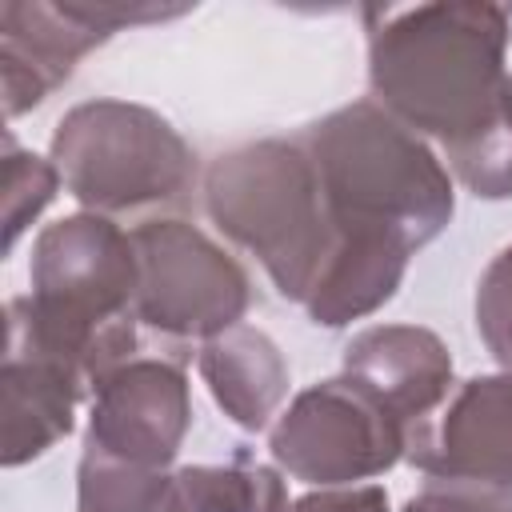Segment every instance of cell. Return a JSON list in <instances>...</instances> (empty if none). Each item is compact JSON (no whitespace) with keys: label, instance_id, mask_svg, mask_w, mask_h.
Returning a JSON list of instances; mask_svg holds the SVG:
<instances>
[{"label":"cell","instance_id":"cell-1","mask_svg":"<svg viewBox=\"0 0 512 512\" xmlns=\"http://www.w3.org/2000/svg\"><path fill=\"white\" fill-rule=\"evenodd\" d=\"M368 88L416 136L460 148L500 124L512 12L488 0L364 8Z\"/></svg>","mask_w":512,"mask_h":512},{"label":"cell","instance_id":"cell-2","mask_svg":"<svg viewBox=\"0 0 512 512\" xmlns=\"http://www.w3.org/2000/svg\"><path fill=\"white\" fill-rule=\"evenodd\" d=\"M300 140L316 164L336 236H372L416 252L452 224L448 168L376 100L328 112Z\"/></svg>","mask_w":512,"mask_h":512},{"label":"cell","instance_id":"cell-3","mask_svg":"<svg viewBox=\"0 0 512 512\" xmlns=\"http://www.w3.org/2000/svg\"><path fill=\"white\" fill-rule=\"evenodd\" d=\"M32 292L20 296L32 332L72 360L88 388L112 364L136 356L140 260L132 232L96 212L48 224L28 260Z\"/></svg>","mask_w":512,"mask_h":512},{"label":"cell","instance_id":"cell-4","mask_svg":"<svg viewBox=\"0 0 512 512\" xmlns=\"http://www.w3.org/2000/svg\"><path fill=\"white\" fill-rule=\"evenodd\" d=\"M204 208L236 248L260 260L284 300L312 296L336 248V224L304 140H256L212 160Z\"/></svg>","mask_w":512,"mask_h":512},{"label":"cell","instance_id":"cell-5","mask_svg":"<svg viewBox=\"0 0 512 512\" xmlns=\"http://www.w3.org/2000/svg\"><path fill=\"white\" fill-rule=\"evenodd\" d=\"M52 164L60 184L96 216L176 204L196 184L192 144L156 108L108 96L60 116Z\"/></svg>","mask_w":512,"mask_h":512},{"label":"cell","instance_id":"cell-6","mask_svg":"<svg viewBox=\"0 0 512 512\" xmlns=\"http://www.w3.org/2000/svg\"><path fill=\"white\" fill-rule=\"evenodd\" d=\"M140 260L136 320L164 344L212 340L244 320L252 284L232 252L188 220H144L132 228Z\"/></svg>","mask_w":512,"mask_h":512},{"label":"cell","instance_id":"cell-7","mask_svg":"<svg viewBox=\"0 0 512 512\" xmlns=\"http://www.w3.org/2000/svg\"><path fill=\"white\" fill-rule=\"evenodd\" d=\"M280 472L312 488H352L384 476L408 452V428L352 376L320 380L292 396L268 436Z\"/></svg>","mask_w":512,"mask_h":512},{"label":"cell","instance_id":"cell-8","mask_svg":"<svg viewBox=\"0 0 512 512\" xmlns=\"http://www.w3.org/2000/svg\"><path fill=\"white\" fill-rule=\"evenodd\" d=\"M184 8L112 4V0H8L0 8V76L4 112L16 120L64 84L84 52L112 32L180 16Z\"/></svg>","mask_w":512,"mask_h":512},{"label":"cell","instance_id":"cell-9","mask_svg":"<svg viewBox=\"0 0 512 512\" xmlns=\"http://www.w3.org/2000/svg\"><path fill=\"white\" fill-rule=\"evenodd\" d=\"M192 428V392L180 356L136 352L92 380L84 452L136 468H168Z\"/></svg>","mask_w":512,"mask_h":512},{"label":"cell","instance_id":"cell-10","mask_svg":"<svg viewBox=\"0 0 512 512\" xmlns=\"http://www.w3.org/2000/svg\"><path fill=\"white\" fill-rule=\"evenodd\" d=\"M8 340H4V368H0V392H4V468H20L36 456H44L52 444H60L72 432L76 404L88 388L84 372L52 352L24 312V300L12 296L8 308Z\"/></svg>","mask_w":512,"mask_h":512},{"label":"cell","instance_id":"cell-11","mask_svg":"<svg viewBox=\"0 0 512 512\" xmlns=\"http://www.w3.org/2000/svg\"><path fill=\"white\" fill-rule=\"evenodd\" d=\"M404 460L424 476L512 488V368L464 380L408 436Z\"/></svg>","mask_w":512,"mask_h":512},{"label":"cell","instance_id":"cell-12","mask_svg":"<svg viewBox=\"0 0 512 512\" xmlns=\"http://www.w3.org/2000/svg\"><path fill=\"white\" fill-rule=\"evenodd\" d=\"M344 376L364 384L412 436L452 392V352L432 328L372 324L348 340Z\"/></svg>","mask_w":512,"mask_h":512},{"label":"cell","instance_id":"cell-13","mask_svg":"<svg viewBox=\"0 0 512 512\" xmlns=\"http://www.w3.org/2000/svg\"><path fill=\"white\" fill-rule=\"evenodd\" d=\"M196 364L220 412L244 432H264L288 396V360L280 344L244 320L204 340Z\"/></svg>","mask_w":512,"mask_h":512},{"label":"cell","instance_id":"cell-14","mask_svg":"<svg viewBox=\"0 0 512 512\" xmlns=\"http://www.w3.org/2000/svg\"><path fill=\"white\" fill-rule=\"evenodd\" d=\"M408 256L392 240L372 236H336V248L304 300V312L320 328H344L352 320H364L380 312L404 284Z\"/></svg>","mask_w":512,"mask_h":512},{"label":"cell","instance_id":"cell-15","mask_svg":"<svg viewBox=\"0 0 512 512\" xmlns=\"http://www.w3.org/2000/svg\"><path fill=\"white\" fill-rule=\"evenodd\" d=\"M180 512H288V488L268 464H184L176 468Z\"/></svg>","mask_w":512,"mask_h":512},{"label":"cell","instance_id":"cell-16","mask_svg":"<svg viewBox=\"0 0 512 512\" xmlns=\"http://www.w3.org/2000/svg\"><path fill=\"white\" fill-rule=\"evenodd\" d=\"M76 512H180L176 472L84 452L76 468Z\"/></svg>","mask_w":512,"mask_h":512},{"label":"cell","instance_id":"cell-17","mask_svg":"<svg viewBox=\"0 0 512 512\" xmlns=\"http://www.w3.org/2000/svg\"><path fill=\"white\" fill-rule=\"evenodd\" d=\"M60 188V172L52 160L24 152L12 132H4V252L16 248L20 232L52 204Z\"/></svg>","mask_w":512,"mask_h":512},{"label":"cell","instance_id":"cell-18","mask_svg":"<svg viewBox=\"0 0 512 512\" xmlns=\"http://www.w3.org/2000/svg\"><path fill=\"white\" fill-rule=\"evenodd\" d=\"M448 168L456 172V180L480 196V200H508L512 196V124L500 112V124L488 128L484 136L448 148Z\"/></svg>","mask_w":512,"mask_h":512},{"label":"cell","instance_id":"cell-19","mask_svg":"<svg viewBox=\"0 0 512 512\" xmlns=\"http://www.w3.org/2000/svg\"><path fill=\"white\" fill-rule=\"evenodd\" d=\"M476 332L488 352L512 368V244L492 256L476 284Z\"/></svg>","mask_w":512,"mask_h":512},{"label":"cell","instance_id":"cell-20","mask_svg":"<svg viewBox=\"0 0 512 512\" xmlns=\"http://www.w3.org/2000/svg\"><path fill=\"white\" fill-rule=\"evenodd\" d=\"M404 512H512V488L428 476V484L416 496H408Z\"/></svg>","mask_w":512,"mask_h":512},{"label":"cell","instance_id":"cell-21","mask_svg":"<svg viewBox=\"0 0 512 512\" xmlns=\"http://www.w3.org/2000/svg\"><path fill=\"white\" fill-rule=\"evenodd\" d=\"M288 512H388V492L380 484H352V488H320L300 496Z\"/></svg>","mask_w":512,"mask_h":512},{"label":"cell","instance_id":"cell-22","mask_svg":"<svg viewBox=\"0 0 512 512\" xmlns=\"http://www.w3.org/2000/svg\"><path fill=\"white\" fill-rule=\"evenodd\" d=\"M500 112H504V120L512 124V76H508V84H504V108H500Z\"/></svg>","mask_w":512,"mask_h":512}]
</instances>
